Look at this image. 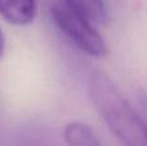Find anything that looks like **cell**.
I'll use <instances>...</instances> for the list:
<instances>
[{"label": "cell", "instance_id": "obj_4", "mask_svg": "<svg viewBox=\"0 0 147 146\" xmlns=\"http://www.w3.org/2000/svg\"><path fill=\"white\" fill-rule=\"evenodd\" d=\"M65 141L67 146H102L96 133L88 126L79 122L69 123L65 128Z\"/></svg>", "mask_w": 147, "mask_h": 146}, {"label": "cell", "instance_id": "obj_1", "mask_svg": "<svg viewBox=\"0 0 147 146\" xmlns=\"http://www.w3.org/2000/svg\"><path fill=\"white\" fill-rule=\"evenodd\" d=\"M88 92L96 110L123 145L147 146V126L109 75L93 72L89 78Z\"/></svg>", "mask_w": 147, "mask_h": 146}, {"label": "cell", "instance_id": "obj_3", "mask_svg": "<svg viewBox=\"0 0 147 146\" xmlns=\"http://www.w3.org/2000/svg\"><path fill=\"white\" fill-rule=\"evenodd\" d=\"M36 0H0V16L16 26H25L34 21Z\"/></svg>", "mask_w": 147, "mask_h": 146}, {"label": "cell", "instance_id": "obj_5", "mask_svg": "<svg viewBox=\"0 0 147 146\" xmlns=\"http://www.w3.org/2000/svg\"><path fill=\"white\" fill-rule=\"evenodd\" d=\"M13 146H58L54 137L41 127H27L14 139Z\"/></svg>", "mask_w": 147, "mask_h": 146}, {"label": "cell", "instance_id": "obj_2", "mask_svg": "<svg viewBox=\"0 0 147 146\" xmlns=\"http://www.w3.org/2000/svg\"><path fill=\"white\" fill-rule=\"evenodd\" d=\"M51 14L56 27L83 53L96 58L106 56L107 47L103 38L86 17L63 3L54 5Z\"/></svg>", "mask_w": 147, "mask_h": 146}, {"label": "cell", "instance_id": "obj_6", "mask_svg": "<svg viewBox=\"0 0 147 146\" xmlns=\"http://www.w3.org/2000/svg\"><path fill=\"white\" fill-rule=\"evenodd\" d=\"M63 4L69 5L90 22H101L105 16V8L102 0H62Z\"/></svg>", "mask_w": 147, "mask_h": 146}, {"label": "cell", "instance_id": "obj_7", "mask_svg": "<svg viewBox=\"0 0 147 146\" xmlns=\"http://www.w3.org/2000/svg\"><path fill=\"white\" fill-rule=\"evenodd\" d=\"M4 45H5L4 35H3L1 30H0V58H1V56H3V52H4Z\"/></svg>", "mask_w": 147, "mask_h": 146}]
</instances>
